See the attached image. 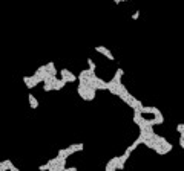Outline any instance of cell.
<instances>
[{
    "label": "cell",
    "mask_w": 184,
    "mask_h": 171,
    "mask_svg": "<svg viewBox=\"0 0 184 171\" xmlns=\"http://www.w3.org/2000/svg\"><path fill=\"white\" fill-rule=\"evenodd\" d=\"M60 75H61V80L64 83H74L77 80V77L74 75V73L71 70H67V69H61L60 70Z\"/></svg>",
    "instance_id": "1"
},
{
    "label": "cell",
    "mask_w": 184,
    "mask_h": 171,
    "mask_svg": "<svg viewBox=\"0 0 184 171\" xmlns=\"http://www.w3.org/2000/svg\"><path fill=\"white\" fill-rule=\"evenodd\" d=\"M138 110H140L141 115H144V113H149V115H158V113H161L156 107H149V106H141Z\"/></svg>",
    "instance_id": "5"
},
{
    "label": "cell",
    "mask_w": 184,
    "mask_h": 171,
    "mask_svg": "<svg viewBox=\"0 0 184 171\" xmlns=\"http://www.w3.org/2000/svg\"><path fill=\"white\" fill-rule=\"evenodd\" d=\"M87 64H89V70H90V72H95V67H97V66H95V63L92 61L90 58H87Z\"/></svg>",
    "instance_id": "14"
},
{
    "label": "cell",
    "mask_w": 184,
    "mask_h": 171,
    "mask_svg": "<svg viewBox=\"0 0 184 171\" xmlns=\"http://www.w3.org/2000/svg\"><path fill=\"white\" fill-rule=\"evenodd\" d=\"M121 2H127V0H121Z\"/></svg>",
    "instance_id": "21"
},
{
    "label": "cell",
    "mask_w": 184,
    "mask_h": 171,
    "mask_svg": "<svg viewBox=\"0 0 184 171\" xmlns=\"http://www.w3.org/2000/svg\"><path fill=\"white\" fill-rule=\"evenodd\" d=\"M64 86H66V83H64V81H63L61 78L58 80V78L55 77V78L52 80V90H61V89H63Z\"/></svg>",
    "instance_id": "6"
},
{
    "label": "cell",
    "mask_w": 184,
    "mask_h": 171,
    "mask_svg": "<svg viewBox=\"0 0 184 171\" xmlns=\"http://www.w3.org/2000/svg\"><path fill=\"white\" fill-rule=\"evenodd\" d=\"M6 163H8V169H9V171H18V168H17L9 159H6Z\"/></svg>",
    "instance_id": "13"
},
{
    "label": "cell",
    "mask_w": 184,
    "mask_h": 171,
    "mask_svg": "<svg viewBox=\"0 0 184 171\" xmlns=\"http://www.w3.org/2000/svg\"><path fill=\"white\" fill-rule=\"evenodd\" d=\"M71 148L74 150V153H77V151H83V148H84V145L80 142V144H72V145H69Z\"/></svg>",
    "instance_id": "12"
},
{
    "label": "cell",
    "mask_w": 184,
    "mask_h": 171,
    "mask_svg": "<svg viewBox=\"0 0 184 171\" xmlns=\"http://www.w3.org/2000/svg\"><path fill=\"white\" fill-rule=\"evenodd\" d=\"M28 101H29L31 109H37V107H38V101H37V98H35L32 93H29V95H28Z\"/></svg>",
    "instance_id": "8"
},
{
    "label": "cell",
    "mask_w": 184,
    "mask_h": 171,
    "mask_svg": "<svg viewBox=\"0 0 184 171\" xmlns=\"http://www.w3.org/2000/svg\"><path fill=\"white\" fill-rule=\"evenodd\" d=\"M38 169H40V171H49V165H48V163H46V165H40Z\"/></svg>",
    "instance_id": "16"
},
{
    "label": "cell",
    "mask_w": 184,
    "mask_h": 171,
    "mask_svg": "<svg viewBox=\"0 0 184 171\" xmlns=\"http://www.w3.org/2000/svg\"><path fill=\"white\" fill-rule=\"evenodd\" d=\"M44 67H46V70H48L49 73H51V75H57V69H55V66H54V63L52 61H49L48 64H44Z\"/></svg>",
    "instance_id": "9"
},
{
    "label": "cell",
    "mask_w": 184,
    "mask_h": 171,
    "mask_svg": "<svg viewBox=\"0 0 184 171\" xmlns=\"http://www.w3.org/2000/svg\"><path fill=\"white\" fill-rule=\"evenodd\" d=\"M113 3H117V5H118V3H121V0H113Z\"/></svg>",
    "instance_id": "20"
},
{
    "label": "cell",
    "mask_w": 184,
    "mask_h": 171,
    "mask_svg": "<svg viewBox=\"0 0 184 171\" xmlns=\"http://www.w3.org/2000/svg\"><path fill=\"white\" fill-rule=\"evenodd\" d=\"M138 18H140V11H136V12L132 14V20H138Z\"/></svg>",
    "instance_id": "18"
},
{
    "label": "cell",
    "mask_w": 184,
    "mask_h": 171,
    "mask_svg": "<svg viewBox=\"0 0 184 171\" xmlns=\"http://www.w3.org/2000/svg\"><path fill=\"white\" fill-rule=\"evenodd\" d=\"M118 162H120V156L112 157V159L106 163L104 169H106V171H115V169H117V166H118Z\"/></svg>",
    "instance_id": "3"
},
{
    "label": "cell",
    "mask_w": 184,
    "mask_h": 171,
    "mask_svg": "<svg viewBox=\"0 0 184 171\" xmlns=\"http://www.w3.org/2000/svg\"><path fill=\"white\" fill-rule=\"evenodd\" d=\"M176 131H178L179 135H184V124H178V125H176Z\"/></svg>",
    "instance_id": "15"
},
{
    "label": "cell",
    "mask_w": 184,
    "mask_h": 171,
    "mask_svg": "<svg viewBox=\"0 0 184 171\" xmlns=\"http://www.w3.org/2000/svg\"><path fill=\"white\" fill-rule=\"evenodd\" d=\"M178 144H179L181 148H184V135H181V136H179V142H178Z\"/></svg>",
    "instance_id": "17"
},
{
    "label": "cell",
    "mask_w": 184,
    "mask_h": 171,
    "mask_svg": "<svg viewBox=\"0 0 184 171\" xmlns=\"http://www.w3.org/2000/svg\"><path fill=\"white\" fill-rule=\"evenodd\" d=\"M43 90L44 92H51L52 90V83L49 80H43Z\"/></svg>",
    "instance_id": "11"
},
{
    "label": "cell",
    "mask_w": 184,
    "mask_h": 171,
    "mask_svg": "<svg viewBox=\"0 0 184 171\" xmlns=\"http://www.w3.org/2000/svg\"><path fill=\"white\" fill-rule=\"evenodd\" d=\"M95 51L98 52V54H101V55H104L107 60H110V61H113V55H112V52L109 51L107 47H104V46H95Z\"/></svg>",
    "instance_id": "4"
},
{
    "label": "cell",
    "mask_w": 184,
    "mask_h": 171,
    "mask_svg": "<svg viewBox=\"0 0 184 171\" xmlns=\"http://www.w3.org/2000/svg\"><path fill=\"white\" fill-rule=\"evenodd\" d=\"M161 148H163V153L166 154V153L172 151V148H173V147H172V144H170V142H167V141L164 139L163 142H161Z\"/></svg>",
    "instance_id": "7"
},
{
    "label": "cell",
    "mask_w": 184,
    "mask_h": 171,
    "mask_svg": "<svg viewBox=\"0 0 184 171\" xmlns=\"http://www.w3.org/2000/svg\"><path fill=\"white\" fill-rule=\"evenodd\" d=\"M77 169H78L77 166H66V169H64V171H77Z\"/></svg>",
    "instance_id": "19"
},
{
    "label": "cell",
    "mask_w": 184,
    "mask_h": 171,
    "mask_svg": "<svg viewBox=\"0 0 184 171\" xmlns=\"http://www.w3.org/2000/svg\"><path fill=\"white\" fill-rule=\"evenodd\" d=\"M23 83L26 84L28 89H34L37 84H40V80L35 75H32V77H23Z\"/></svg>",
    "instance_id": "2"
},
{
    "label": "cell",
    "mask_w": 184,
    "mask_h": 171,
    "mask_svg": "<svg viewBox=\"0 0 184 171\" xmlns=\"http://www.w3.org/2000/svg\"><path fill=\"white\" fill-rule=\"evenodd\" d=\"M123 73H124V70L121 69V67H118L117 69V72H115V75H113V81H121V77H123Z\"/></svg>",
    "instance_id": "10"
}]
</instances>
